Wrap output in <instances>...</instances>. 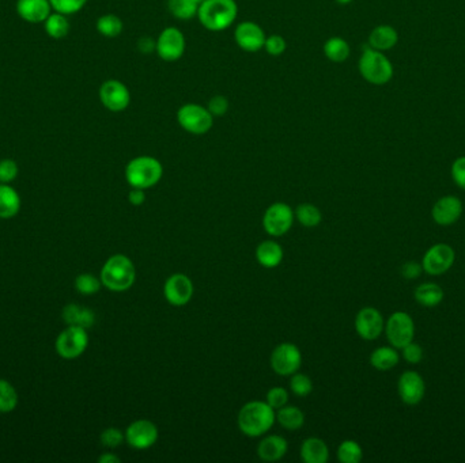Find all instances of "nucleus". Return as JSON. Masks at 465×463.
Here are the masks:
<instances>
[{
    "label": "nucleus",
    "mask_w": 465,
    "mask_h": 463,
    "mask_svg": "<svg viewBox=\"0 0 465 463\" xmlns=\"http://www.w3.org/2000/svg\"><path fill=\"white\" fill-rule=\"evenodd\" d=\"M238 428L249 437L267 434L277 421V410L265 401H250L238 413Z\"/></svg>",
    "instance_id": "1"
},
{
    "label": "nucleus",
    "mask_w": 465,
    "mask_h": 463,
    "mask_svg": "<svg viewBox=\"0 0 465 463\" xmlns=\"http://www.w3.org/2000/svg\"><path fill=\"white\" fill-rule=\"evenodd\" d=\"M101 283L109 291L124 292L130 290L136 280L135 265L127 256L115 254L103 264Z\"/></svg>",
    "instance_id": "2"
},
{
    "label": "nucleus",
    "mask_w": 465,
    "mask_h": 463,
    "mask_svg": "<svg viewBox=\"0 0 465 463\" xmlns=\"http://www.w3.org/2000/svg\"><path fill=\"white\" fill-rule=\"evenodd\" d=\"M238 7L235 0H204L198 10V18L210 31L229 29L237 19Z\"/></svg>",
    "instance_id": "3"
},
{
    "label": "nucleus",
    "mask_w": 465,
    "mask_h": 463,
    "mask_svg": "<svg viewBox=\"0 0 465 463\" xmlns=\"http://www.w3.org/2000/svg\"><path fill=\"white\" fill-rule=\"evenodd\" d=\"M358 70L366 82L374 86H384L392 80V61L384 55V52L366 46L358 61Z\"/></svg>",
    "instance_id": "4"
},
{
    "label": "nucleus",
    "mask_w": 465,
    "mask_h": 463,
    "mask_svg": "<svg viewBox=\"0 0 465 463\" xmlns=\"http://www.w3.org/2000/svg\"><path fill=\"white\" fill-rule=\"evenodd\" d=\"M163 175L162 163L154 157L142 155L128 162L126 180L132 188L150 189L155 187Z\"/></svg>",
    "instance_id": "5"
},
{
    "label": "nucleus",
    "mask_w": 465,
    "mask_h": 463,
    "mask_svg": "<svg viewBox=\"0 0 465 463\" xmlns=\"http://www.w3.org/2000/svg\"><path fill=\"white\" fill-rule=\"evenodd\" d=\"M180 127L190 135H205L214 125V116L210 110L198 103H187L177 112Z\"/></svg>",
    "instance_id": "6"
},
{
    "label": "nucleus",
    "mask_w": 465,
    "mask_h": 463,
    "mask_svg": "<svg viewBox=\"0 0 465 463\" xmlns=\"http://www.w3.org/2000/svg\"><path fill=\"white\" fill-rule=\"evenodd\" d=\"M384 331L389 344L396 349H402L414 341L415 323L406 311H396L385 322Z\"/></svg>",
    "instance_id": "7"
},
{
    "label": "nucleus",
    "mask_w": 465,
    "mask_h": 463,
    "mask_svg": "<svg viewBox=\"0 0 465 463\" xmlns=\"http://www.w3.org/2000/svg\"><path fill=\"white\" fill-rule=\"evenodd\" d=\"M88 329L68 325L66 331L58 334L56 350L58 356L67 360H73L83 355L88 345Z\"/></svg>",
    "instance_id": "8"
},
{
    "label": "nucleus",
    "mask_w": 465,
    "mask_h": 463,
    "mask_svg": "<svg viewBox=\"0 0 465 463\" xmlns=\"http://www.w3.org/2000/svg\"><path fill=\"white\" fill-rule=\"evenodd\" d=\"M302 364L300 348L291 343L279 344L271 353V367L280 377H291Z\"/></svg>",
    "instance_id": "9"
},
{
    "label": "nucleus",
    "mask_w": 465,
    "mask_h": 463,
    "mask_svg": "<svg viewBox=\"0 0 465 463\" xmlns=\"http://www.w3.org/2000/svg\"><path fill=\"white\" fill-rule=\"evenodd\" d=\"M456 253L448 244H436L427 249L423 256L421 266L426 274L431 276L444 275L453 266Z\"/></svg>",
    "instance_id": "10"
},
{
    "label": "nucleus",
    "mask_w": 465,
    "mask_h": 463,
    "mask_svg": "<svg viewBox=\"0 0 465 463\" xmlns=\"http://www.w3.org/2000/svg\"><path fill=\"white\" fill-rule=\"evenodd\" d=\"M294 217L295 215L287 204L274 203L267 208L262 217V227L272 236H282L290 232Z\"/></svg>",
    "instance_id": "11"
},
{
    "label": "nucleus",
    "mask_w": 465,
    "mask_h": 463,
    "mask_svg": "<svg viewBox=\"0 0 465 463\" xmlns=\"http://www.w3.org/2000/svg\"><path fill=\"white\" fill-rule=\"evenodd\" d=\"M100 100L108 110L113 113H120L130 106L131 93L123 82L116 79H109L103 82L100 87Z\"/></svg>",
    "instance_id": "12"
},
{
    "label": "nucleus",
    "mask_w": 465,
    "mask_h": 463,
    "mask_svg": "<svg viewBox=\"0 0 465 463\" xmlns=\"http://www.w3.org/2000/svg\"><path fill=\"white\" fill-rule=\"evenodd\" d=\"M163 61H177L183 58L185 52V37L183 31L177 28H166L162 30L160 37L157 38V49Z\"/></svg>",
    "instance_id": "13"
},
{
    "label": "nucleus",
    "mask_w": 465,
    "mask_h": 463,
    "mask_svg": "<svg viewBox=\"0 0 465 463\" xmlns=\"http://www.w3.org/2000/svg\"><path fill=\"white\" fill-rule=\"evenodd\" d=\"M158 435V427L153 421L136 420L127 428L126 442L132 449H150L157 443Z\"/></svg>",
    "instance_id": "14"
},
{
    "label": "nucleus",
    "mask_w": 465,
    "mask_h": 463,
    "mask_svg": "<svg viewBox=\"0 0 465 463\" xmlns=\"http://www.w3.org/2000/svg\"><path fill=\"white\" fill-rule=\"evenodd\" d=\"M385 321L376 307H364L355 317V331L364 340L372 341L384 332Z\"/></svg>",
    "instance_id": "15"
},
{
    "label": "nucleus",
    "mask_w": 465,
    "mask_h": 463,
    "mask_svg": "<svg viewBox=\"0 0 465 463\" xmlns=\"http://www.w3.org/2000/svg\"><path fill=\"white\" fill-rule=\"evenodd\" d=\"M163 296L172 306H185L193 296V283L184 274L170 276L163 286Z\"/></svg>",
    "instance_id": "16"
},
{
    "label": "nucleus",
    "mask_w": 465,
    "mask_h": 463,
    "mask_svg": "<svg viewBox=\"0 0 465 463\" xmlns=\"http://www.w3.org/2000/svg\"><path fill=\"white\" fill-rule=\"evenodd\" d=\"M397 392L406 405H418L424 397L426 383L417 371H406L397 380Z\"/></svg>",
    "instance_id": "17"
},
{
    "label": "nucleus",
    "mask_w": 465,
    "mask_h": 463,
    "mask_svg": "<svg viewBox=\"0 0 465 463\" xmlns=\"http://www.w3.org/2000/svg\"><path fill=\"white\" fill-rule=\"evenodd\" d=\"M264 30L255 22H242L234 30V40L237 45L245 52H259L265 43Z\"/></svg>",
    "instance_id": "18"
},
{
    "label": "nucleus",
    "mask_w": 465,
    "mask_h": 463,
    "mask_svg": "<svg viewBox=\"0 0 465 463\" xmlns=\"http://www.w3.org/2000/svg\"><path fill=\"white\" fill-rule=\"evenodd\" d=\"M463 214V203L456 196L441 197L431 209V217L438 226L448 227L454 224Z\"/></svg>",
    "instance_id": "19"
},
{
    "label": "nucleus",
    "mask_w": 465,
    "mask_h": 463,
    "mask_svg": "<svg viewBox=\"0 0 465 463\" xmlns=\"http://www.w3.org/2000/svg\"><path fill=\"white\" fill-rule=\"evenodd\" d=\"M51 1L49 0H18L16 1V13L30 24L45 22V19L51 15Z\"/></svg>",
    "instance_id": "20"
},
{
    "label": "nucleus",
    "mask_w": 465,
    "mask_h": 463,
    "mask_svg": "<svg viewBox=\"0 0 465 463\" xmlns=\"http://www.w3.org/2000/svg\"><path fill=\"white\" fill-rule=\"evenodd\" d=\"M289 449L287 440L279 435H270L262 439L257 446V455L265 462L280 461Z\"/></svg>",
    "instance_id": "21"
},
{
    "label": "nucleus",
    "mask_w": 465,
    "mask_h": 463,
    "mask_svg": "<svg viewBox=\"0 0 465 463\" xmlns=\"http://www.w3.org/2000/svg\"><path fill=\"white\" fill-rule=\"evenodd\" d=\"M367 45L379 52L393 49L399 43V33L391 25H378L370 31Z\"/></svg>",
    "instance_id": "22"
},
{
    "label": "nucleus",
    "mask_w": 465,
    "mask_h": 463,
    "mask_svg": "<svg viewBox=\"0 0 465 463\" xmlns=\"http://www.w3.org/2000/svg\"><path fill=\"white\" fill-rule=\"evenodd\" d=\"M301 458L305 463H325L329 458V449L320 437H309L301 446Z\"/></svg>",
    "instance_id": "23"
},
{
    "label": "nucleus",
    "mask_w": 465,
    "mask_h": 463,
    "mask_svg": "<svg viewBox=\"0 0 465 463\" xmlns=\"http://www.w3.org/2000/svg\"><path fill=\"white\" fill-rule=\"evenodd\" d=\"M63 319L66 321L67 325L88 329L96 322V314L88 307H82L79 304H68L63 310Z\"/></svg>",
    "instance_id": "24"
},
{
    "label": "nucleus",
    "mask_w": 465,
    "mask_h": 463,
    "mask_svg": "<svg viewBox=\"0 0 465 463\" xmlns=\"http://www.w3.org/2000/svg\"><path fill=\"white\" fill-rule=\"evenodd\" d=\"M21 209V197L9 184H0V219H11Z\"/></svg>",
    "instance_id": "25"
},
{
    "label": "nucleus",
    "mask_w": 465,
    "mask_h": 463,
    "mask_svg": "<svg viewBox=\"0 0 465 463\" xmlns=\"http://www.w3.org/2000/svg\"><path fill=\"white\" fill-rule=\"evenodd\" d=\"M256 259L264 268H277L283 260V249L275 241H262L256 249Z\"/></svg>",
    "instance_id": "26"
},
{
    "label": "nucleus",
    "mask_w": 465,
    "mask_h": 463,
    "mask_svg": "<svg viewBox=\"0 0 465 463\" xmlns=\"http://www.w3.org/2000/svg\"><path fill=\"white\" fill-rule=\"evenodd\" d=\"M400 360V355L394 347H379L370 355V364L378 371H389L394 368Z\"/></svg>",
    "instance_id": "27"
},
{
    "label": "nucleus",
    "mask_w": 465,
    "mask_h": 463,
    "mask_svg": "<svg viewBox=\"0 0 465 463\" xmlns=\"http://www.w3.org/2000/svg\"><path fill=\"white\" fill-rule=\"evenodd\" d=\"M415 301L424 307H436L444 301V290L436 283H423L415 290Z\"/></svg>",
    "instance_id": "28"
},
{
    "label": "nucleus",
    "mask_w": 465,
    "mask_h": 463,
    "mask_svg": "<svg viewBox=\"0 0 465 463\" xmlns=\"http://www.w3.org/2000/svg\"><path fill=\"white\" fill-rule=\"evenodd\" d=\"M277 420L285 430L289 431H297L302 428L305 422V416L302 410L297 406L285 405L277 409Z\"/></svg>",
    "instance_id": "29"
},
{
    "label": "nucleus",
    "mask_w": 465,
    "mask_h": 463,
    "mask_svg": "<svg viewBox=\"0 0 465 463\" xmlns=\"http://www.w3.org/2000/svg\"><path fill=\"white\" fill-rule=\"evenodd\" d=\"M324 53L328 60L334 63H343L349 58V43L342 37H331L324 43Z\"/></svg>",
    "instance_id": "30"
},
{
    "label": "nucleus",
    "mask_w": 465,
    "mask_h": 463,
    "mask_svg": "<svg viewBox=\"0 0 465 463\" xmlns=\"http://www.w3.org/2000/svg\"><path fill=\"white\" fill-rule=\"evenodd\" d=\"M294 215L297 217V220L307 229L317 227L322 220L320 209L313 204L304 203L298 205Z\"/></svg>",
    "instance_id": "31"
},
{
    "label": "nucleus",
    "mask_w": 465,
    "mask_h": 463,
    "mask_svg": "<svg viewBox=\"0 0 465 463\" xmlns=\"http://www.w3.org/2000/svg\"><path fill=\"white\" fill-rule=\"evenodd\" d=\"M45 31L49 37L56 38V40L66 37L70 31V24H68L67 16L60 14V13H53V14L49 15L45 19Z\"/></svg>",
    "instance_id": "32"
},
{
    "label": "nucleus",
    "mask_w": 465,
    "mask_h": 463,
    "mask_svg": "<svg viewBox=\"0 0 465 463\" xmlns=\"http://www.w3.org/2000/svg\"><path fill=\"white\" fill-rule=\"evenodd\" d=\"M124 29L123 21L115 14H105L98 18L97 21V30L98 33L108 37V38H116Z\"/></svg>",
    "instance_id": "33"
},
{
    "label": "nucleus",
    "mask_w": 465,
    "mask_h": 463,
    "mask_svg": "<svg viewBox=\"0 0 465 463\" xmlns=\"http://www.w3.org/2000/svg\"><path fill=\"white\" fill-rule=\"evenodd\" d=\"M364 458V449L355 440H344L337 447V459L343 463H359Z\"/></svg>",
    "instance_id": "34"
},
{
    "label": "nucleus",
    "mask_w": 465,
    "mask_h": 463,
    "mask_svg": "<svg viewBox=\"0 0 465 463\" xmlns=\"http://www.w3.org/2000/svg\"><path fill=\"white\" fill-rule=\"evenodd\" d=\"M168 9L177 19L187 21L198 15L199 6L193 0H168Z\"/></svg>",
    "instance_id": "35"
},
{
    "label": "nucleus",
    "mask_w": 465,
    "mask_h": 463,
    "mask_svg": "<svg viewBox=\"0 0 465 463\" xmlns=\"http://www.w3.org/2000/svg\"><path fill=\"white\" fill-rule=\"evenodd\" d=\"M18 405V392L14 386L0 379V413H10Z\"/></svg>",
    "instance_id": "36"
},
{
    "label": "nucleus",
    "mask_w": 465,
    "mask_h": 463,
    "mask_svg": "<svg viewBox=\"0 0 465 463\" xmlns=\"http://www.w3.org/2000/svg\"><path fill=\"white\" fill-rule=\"evenodd\" d=\"M101 279L91 274H82L75 279V288L82 295H94L101 288Z\"/></svg>",
    "instance_id": "37"
},
{
    "label": "nucleus",
    "mask_w": 465,
    "mask_h": 463,
    "mask_svg": "<svg viewBox=\"0 0 465 463\" xmlns=\"http://www.w3.org/2000/svg\"><path fill=\"white\" fill-rule=\"evenodd\" d=\"M290 389L297 397H306L313 391V382L305 374L297 371L291 375Z\"/></svg>",
    "instance_id": "38"
},
{
    "label": "nucleus",
    "mask_w": 465,
    "mask_h": 463,
    "mask_svg": "<svg viewBox=\"0 0 465 463\" xmlns=\"http://www.w3.org/2000/svg\"><path fill=\"white\" fill-rule=\"evenodd\" d=\"M49 1L56 13L71 15L81 11L88 0H49Z\"/></svg>",
    "instance_id": "39"
},
{
    "label": "nucleus",
    "mask_w": 465,
    "mask_h": 463,
    "mask_svg": "<svg viewBox=\"0 0 465 463\" xmlns=\"http://www.w3.org/2000/svg\"><path fill=\"white\" fill-rule=\"evenodd\" d=\"M264 49H265V52L268 55L277 58V56H280V55H283L286 52L287 43H286V40L282 36H279V34H271V36H268L265 38Z\"/></svg>",
    "instance_id": "40"
},
{
    "label": "nucleus",
    "mask_w": 465,
    "mask_h": 463,
    "mask_svg": "<svg viewBox=\"0 0 465 463\" xmlns=\"http://www.w3.org/2000/svg\"><path fill=\"white\" fill-rule=\"evenodd\" d=\"M265 402L271 406L272 409L277 410V409L287 405V402H289V391L286 390L285 387H272L267 392Z\"/></svg>",
    "instance_id": "41"
},
{
    "label": "nucleus",
    "mask_w": 465,
    "mask_h": 463,
    "mask_svg": "<svg viewBox=\"0 0 465 463\" xmlns=\"http://www.w3.org/2000/svg\"><path fill=\"white\" fill-rule=\"evenodd\" d=\"M101 443L102 446L108 447V449H116L118 446L123 444V442L126 440V434H123L118 428H106L105 431H102L101 434Z\"/></svg>",
    "instance_id": "42"
},
{
    "label": "nucleus",
    "mask_w": 465,
    "mask_h": 463,
    "mask_svg": "<svg viewBox=\"0 0 465 463\" xmlns=\"http://www.w3.org/2000/svg\"><path fill=\"white\" fill-rule=\"evenodd\" d=\"M18 175V165L13 160H0V184H10Z\"/></svg>",
    "instance_id": "43"
},
{
    "label": "nucleus",
    "mask_w": 465,
    "mask_h": 463,
    "mask_svg": "<svg viewBox=\"0 0 465 463\" xmlns=\"http://www.w3.org/2000/svg\"><path fill=\"white\" fill-rule=\"evenodd\" d=\"M229 100L223 95H215L213 97L210 101H208V105H207V109L210 110V113L214 117H220L225 116L229 110Z\"/></svg>",
    "instance_id": "44"
},
{
    "label": "nucleus",
    "mask_w": 465,
    "mask_h": 463,
    "mask_svg": "<svg viewBox=\"0 0 465 463\" xmlns=\"http://www.w3.org/2000/svg\"><path fill=\"white\" fill-rule=\"evenodd\" d=\"M451 175L453 182L465 190V157H459L451 163Z\"/></svg>",
    "instance_id": "45"
},
{
    "label": "nucleus",
    "mask_w": 465,
    "mask_h": 463,
    "mask_svg": "<svg viewBox=\"0 0 465 463\" xmlns=\"http://www.w3.org/2000/svg\"><path fill=\"white\" fill-rule=\"evenodd\" d=\"M403 349V358L406 362L409 364H418L421 362L423 359V349H421L419 344L417 343H409L406 347L402 348Z\"/></svg>",
    "instance_id": "46"
},
{
    "label": "nucleus",
    "mask_w": 465,
    "mask_h": 463,
    "mask_svg": "<svg viewBox=\"0 0 465 463\" xmlns=\"http://www.w3.org/2000/svg\"><path fill=\"white\" fill-rule=\"evenodd\" d=\"M423 266L417 264V262H407L402 266V275L404 276L407 280H414L421 276Z\"/></svg>",
    "instance_id": "47"
},
{
    "label": "nucleus",
    "mask_w": 465,
    "mask_h": 463,
    "mask_svg": "<svg viewBox=\"0 0 465 463\" xmlns=\"http://www.w3.org/2000/svg\"><path fill=\"white\" fill-rule=\"evenodd\" d=\"M138 49L143 55H150V53L155 52V49H157V41L153 37L145 36V37H142L138 41Z\"/></svg>",
    "instance_id": "48"
},
{
    "label": "nucleus",
    "mask_w": 465,
    "mask_h": 463,
    "mask_svg": "<svg viewBox=\"0 0 465 463\" xmlns=\"http://www.w3.org/2000/svg\"><path fill=\"white\" fill-rule=\"evenodd\" d=\"M128 200H130L132 205L140 207L145 202V189L132 188L130 194H128Z\"/></svg>",
    "instance_id": "49"
},
{
    "label": "nucleus",
    "mask_w": 465,
    "mask_h": 463,
    "mask_svg": "<svg viewBox=\"0 0 465 463\" xmlns=\"http://www.w3.org/2000/svg\"><path fill=\"white\" fill-rule=\"evenodd\" d=\"M98 462L100 463H120V458L112 454V452H105L102 454L101 457L98 458Z\"/></svg>",
    "instance_id": "50"
},
{
    "label": "nucleus",
    "mask_w": 465,
    "mask_h": 463,
    "mask_svg": "<svg viewBox=\"0 0 465 463\" xmlns=\"http://www.w3.org/2000/svg\"><path fill=\"white\" fill-rule=\"evenodd\" d=\"M337 4H342V6H347L349 3H352L354 0H334Z\"/></svg>",
    "instance_id": "51"
},
{
    "label": "nucleus",
    "mask_w": 465,
    "mask_h": 463,
    "mask_svg": "<svg viewBox=\"0 0 465 463\" xmlns=\"http://www.w3.org/2000/svg\"><path fill=\"white\" fill-rule=\"evenodd\" d=\"M193 1H195V3H196L199 7H200V4L203 3L204 0H193Z\"/></svg>",
    "instance_id": "52"
}]
</instances>
